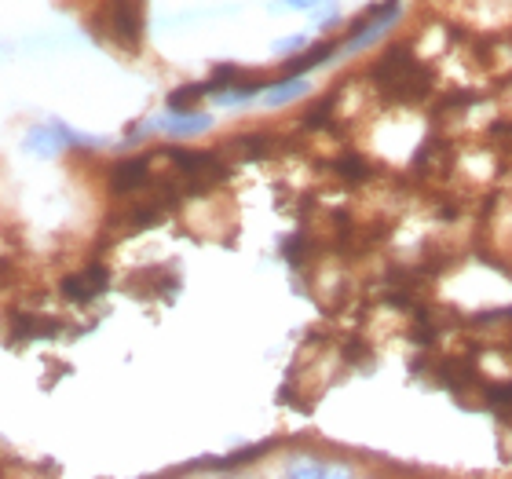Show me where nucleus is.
I'll use <instances>...</instances> for the list:
<instances>
[{
  "instance_id": "obj_12",
  "label": "nucleus",
  "mask_w": 512,
  "mask_h": 479,
  "mask_svg": "<svg viewBox=\"0 0 512 479\" xmlns=\"http://www.w3.org/2000/svg\"><path fill=\"white\" fill-rule=\"evenodd\" d=\"M330 169H333V176L344 183H366L370 176H374V165H370L363 154H355V150L337 154V158L330 161Z\"/></svg>"
},
{
  "instance_id": "obj_7",
  "label": "nucleus",
  "mask_w": 512,
  "mask_h": 479,
  "mask_svg": "<svg viewBox=\"0 0 512 479\" xmlns=\"http://www.w3.org/2000/svg\"><path fill=\"white\" fill-rule=\"evenodd\" d=\"M63 333V322L44 319V315H33V311H15L11 315V344H30V341H52Z\"/></svg>"
},
{
  "instance_id": "obj_4",
  "label": "nucleus",
  "mask_w": 512,
  "mask_h": 479,
  "mask_svg": "<svg viewBox=\"0 0 512 479\" xmlns=\"http://www.w3.org/2000/svg\"><path fill=\"white\" fill-rule=\"evenodd\" d=\"M125 289L139 300H172L180 293V275H176V267H161V264L139 267V271L128 275Z\"/></svg>"
},
{
  "instance_id": "obj_1",
  "label": "nucleus",
  "mask_w": 512,
  "mask_h": 479,
  "mask_svg": "<svg viewBox=\"0 0 512 479\" xmlns=\"http://www.w3.org/2000/svg\"><path fill=\"white\" fill-rule=\"evenodd\" d=\"M366 85L374 88L384 103L395 107H417L436 92V70L421 63L410 41L388 44V52L366 70Z\"/></svg>"
},
{
  "instance_id": "obj_3",
  "label": "nucleus",
  "mask_w": 512,
  "mask_h": 479,
  "mask_svg": "<svg viewBox=\"0 0 512 479\" xmlns=\"http://www.w3.org/2000/svg\"><path fill=\"white\" fill-rule=\"evenodd\" d=\"M103 22L114 41L125 44L128 52H136L143 41V0H110Z\"/></svg>"
},
{
  "instance_id": "obj_5",
  "label": "nucleus",
  "mask_w": 512,
  "mask_h": 479,
  "mask_svg": "<svg viewBox=\"0 0 512 479\" xmlns=\"http://www.w3.org/2000/svg\"><path fill=\"white\" fill-rule=\"evenodd\" d=\"M150 180H154V154L150 158H125L110 169V194L128 198V194L147 191Z\"/></svg>"
},
{
  "instance_id": "obj_9",
  "label": "nucleus",
  "mask_w": 512,
  "mask_h": 479,
  "mask_svg": "<svg viewBox=\"0 0 512 479\" xmlns=\"http://www.w3.org/2000/svg\"><path fill=\"white\" fill-rule=\"evenodd\" d=\"M311 92L308 77L304 74H286V77H275L271 85L264 88V107H289V103H297Z\"/></svg>"
},
{
  "instance_id": "obj_8",
  "label": "nucleus",
  "mask_w": 512,
  "mask_h": 479,
  "mask_svg": "<svg viewBox=\"0 0 512 479\" xmlns=\"http://www.w3.org/2000/svg\"><path fill=\"white\" fill-rule=\"evenodd\" d=\"M147 125H150V132H165V136L187 139V136H202V132H209V128H213V118H209V114H194V110H187V114L154 118V121H147Z\"/></svg>"
},
{
  "instance_id": "obj_13",
  "label": "nucleus",
  "mask_w": 512,
  "mask_h": 479,
  "mask_svg": "<svg viewBox=\"0 0 512 479\" xmlns=\"http://www.w3.org/2000/svg\"><path fill=\"white\" fill-rule=\"evenodd\" d=\"M286 476H300V479H308V476H352V469L344 465V461H315L308 454V461H304V454H300L297 461H289L286 465Z\"/></svg>"
},
{
  "instance_id": "obj_16",
  "label": "nucleus",
  "mask_w": 512,
  "mask_h": 479,
  "mask_svg": "<svg viewBox=\"0 0 512 479\" xmlns=\"http://www.w3.org/2000/svg\"><path fill=\"white\" fill-rule=\"evenodd\" d=\"M246 70L242 66H235V63H220V66H213V74H209V96H220V92H227V88H235V85H242L246 81Z\"/></svg>"
},
{
  "instance_id": "obj_10",
  "label": "nucleus",
  "mask_w": 512,
  "mask_h": 479,
  "mask_svg": "<svg viewBox=\"0 0 512 479\" xmlns=\"http://www.w3.org/2000/svg\"><path fill=\"white\" fill-rule=\"evenodd\" d=\"M271 447L275 443H256V447H246V450H235V454H227V458L220 461H191V465H180L176 472H194V469H216V472H231V469H242V465H253V461H260L264 454H271Z\"/></svg>"
},
{
  "instance_id": "obj_2",
  "label": "nucleus",
  "mask_w": 512,
  "mask_h": 479,
  "mask_svg": "<svg viewBox=\"0 0 512 479\" xmlns=\"http://www.w3.org/2000/svg\"><path fill=\"white\" fill-rule=\"evenodd\" d=\"M399 15H403V4H399V0H384V4L370 8L363 19H355L352 33H348V41L337 44V59L363 52V48H370L374 41H381L384 33L392 30L395 22H399Z\"/></svg>"
},
{
  "instance_id": "obj_17",
  "label": "nucleus",
  "mask_w": 512,
  "mask_h": 479,
  "mask_svg": "<svg viewBox=\"0 0 512 479\" xmlns=\"http://www.w3.org/2000/svg\"><path fill=\"white\" fill-rule=\"evenodd\" d=\"M308 48V37L304 33H297V37H282V41H275V52L286 55V59H293V55H300Z\"/></svg>"
},
{
  "instance_id": "obj_6",
  "label": "nucleus",
  "mask_w": 512,
  "mask_h": 479,
  "mask_svg": "<svg viewBox=\"0 0 512 479\" xmlns=\"http://www.w3.org/2000/svg\"><path fill=\"white\" fill-rule=\"evenodd\" d=\"M63 297L74 300V304H92V300H99L103 293L110 289V271L107 264H88L85 271H77V275H66L63 278Z\"/></svg>"
},
{
  "instance_id": "obj_19",
  "label": "nucleus",
  "mask_w": 512,
  "mask_h": 479,
  "mask_svg": "<svg viewBox=\"0 0 512 479\" xmlns=\"http://www.w3.org/2000/svg\"><path fill=\"white\" fill-rule=\"evenodd\" d=\"M337 19H341V8L326 0V4H322V11H319V19H315V30H333V26H337Z\"/></svg>"
},
{
  "instance_id": "obj_11",
  "label": "nucleus",
  "mask_w": 512,
  "mask_h": 479,
  "mask_svg": "<svg viewBox=\"0 0 512 479\" xmlns=\"http://www.w3.org/2000/svg\"><path fill=\"white\" fill-rule=\"evenodd\" d=\"M319 249H322V245L315 242V235H311L308 227H304V231H293L289 238H282V260H286L289 267H304V264H311Z\"/></svg>"
},
{
  "instance_id": "obj_15",
  "label": "nucleus",
  "mask_w": 512,
  "mask_h": 479,
  "mask_svg": "<svg viewBox=\"0 0 512 479\" xmlns=\"http://www.w3.org/2000/svg\"><path fill=\"white\" fill-rule=\"evenodd\" d=\"M202 96H209V85L205 81H198V85H180L176 92H169V114H187V110H194L198 103H202Z\"/></svg>"
},
{
  "instance_id": "obj_18",
  "label": "nucleus",
  "mask_w": 512,
  "mask_h": 479,
  "mask_svg": "<svg viewBox=\"0 0 512 479\" xmlns=\"http://www.w3.org/2000/svg\"><path fill=\"white\" fill-rule=\"evenodd\" d=\"M326 0H275L271 4V11H315L322 8Z\"/></svg>"
},
{
  "instance_id": "obj_14",
  "label": "nucleus",
  "mask_w": 512,
  "mask_h": 479,
  "mask_svg": "<svg viewBox=\"0 0 512 479\" xmlns=\"http://www.w3.org/2000/svg\"><path fill=\"white\" fill-rule=\"evenodd\" d=\"M330 59H337V44L322 41V44H315V48H308V52L293 55V59L286 63V74H308V70L330 63Z\"/></svg>"
}]
</instances>
